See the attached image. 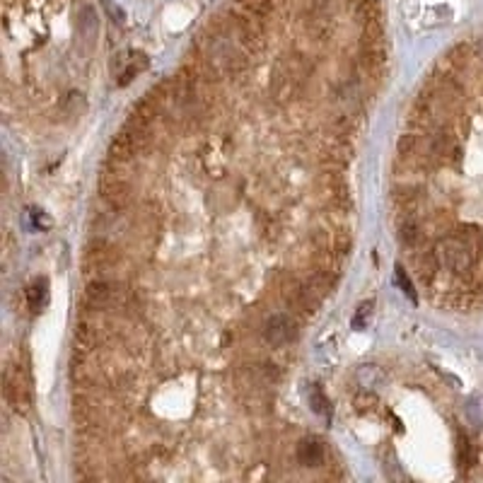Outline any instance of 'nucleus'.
I'll list each match as a JSON object with an SVG mask.
<instances>
[{"instance_id": "f257e3e1", "label": "nucleus", "mask_w": 483, "mask_h": 483, "mask_svg": "<svg viewBox=\"0 0 483 483\" xmlns=\"http://www.w3.org/2000/svg\"><path fill=\"white\" fill-rule=\"evenodd\" d=\"M300 317H295L292 312H273L271 317H266L258 324V338L266 343L268 348L283 350L290 348V343H295L297 333H300Z\"/></svg>"}, {"instance_id": "f03ea898", "label": "nucleus", "mask_w": 483, "mask_h": 483, "mask_svg": "<svg viewBox=\"0 0 483 483\" xmlns=\"http://www.w3.org/2000/svg\"><path fill=\"white\" fill-rule=\"evenodd\" d=\"M5 399H8V404L17 408V411H27L32 404L30 372H27V367L20 365V362L8 365V372H5Z\"/></svg>"}, {"instance_id": "7ed1b4c3", "label": "nucleus", "mask_w": 483, "mask_h": 483, "mask_svg": "<svg viewBox=\"0 0 483 483\" xmlns=\"http://www.w3.org/2000/svg\"><path fill=\"white\" fill-rule=\"evenodd\" d=\"M295 459L302 467H324L326 464V447L317 438H307L295 445Z\"/></svg>"}, {"instance_id": "20e7f679", "label": "nucleus", "mask_w": 483, "mask_h": 483, "mask_svg": "<svg viewBox=\"0 0 483 483\" xmlns=\"http://www.w3.org/2000/svg\"><path fill=\"white\" fill-rule=\"evenodd\" d=\"M148 68V59L145 54H124L119 56L117 63H114V73H117L119 85H129L138 73Z\"/></svg>"}, {"instance_id": "39448f33", "label": "nucleus", "mask_w": 483, "mask_h": 483, "mask_svg": "<svg viewBox=\"0 0 483 483\" xmlns=\"http://www.w3.org/2000/svg\"><path fill=\"white\" fill-rule=\"evenodd\" d=\"M49 300V290H46V280H37L34 285H30L27 290V304H30L32 312H39Z\"/></svg>"}, {"instance_id": "423d86ee", "label": "nucleus", "mask_w": 483, "mask_h": 483, "mask_svg": "<svg viewBox=\"0 0 483 483\" xmlns=\"http://www.w3.org/2000/svg\"><path fill=\"white\" fill-rule=\"evenodd\" d=\"M309 406H312L317 413H321V416H329V401H326V396L321 394L319 387L309 389Z\"/></svg>"}, {"instance_id": "0eeeda50", "label": "nucleus", "mask_w": 483, "mask_h": 483, "mask_svg": "<svg viewBox=\"0 0 483 483\" xmlns=\"http://www.w3.org/2000/svg\"><path fill=\"white\" fill-rule=\"evenodd\" d=\"M370 312H372V302L360 304V307H358V314H355V319H353V326H355V329H360V326H365V324H367V319H370Z\"/></svg>"}, {"instance_id": "6e6552de", "label": "nucleus", "mask_w": 483, "mask_h": 483, "mask_svg": "<svg viewBox=\"0 0 483 483\" xmlns=\"http://www.w3.org/2000/svg\"><path fill=\"white\" fill-rule=\"evenodd\" d=\"M396 280H399V285L404 287V292H408V297L416 302V290H413L411 280H408L406 275H404V268H396Z\"/></svg>"}]
</instances>
